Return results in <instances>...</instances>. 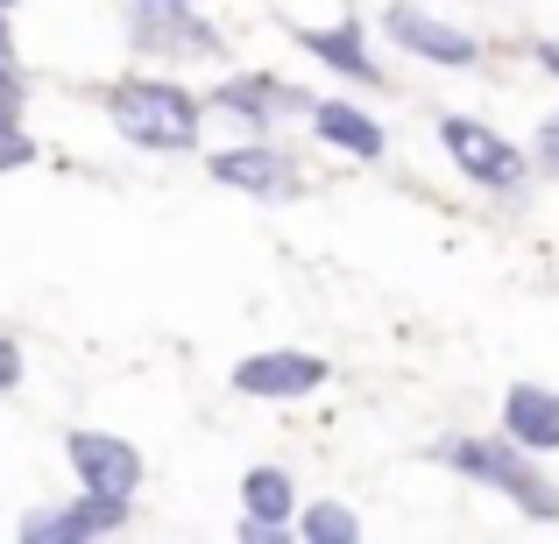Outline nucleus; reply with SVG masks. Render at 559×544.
<instances>
[{
    "mask_svg": "<svg viewBox=\"0 0 559 544\" xmlns=\"http://www.w3.org/2000/svg\"><path fill=\"white\" fill-rule=\"evenodd\" d=\"M107 113H114V128H121L128 142H142V149H185V142L199 135V99L178 93V85H164V78L114 85Z\"/></svg>",
    "mask_w": 559,
    "mask_h": 544,
    "instance_id": "1",
    "label": "nucleus"
},
{
    "mask_svg": "<svg viewBox=\"0 0 559 544\" xmlns=\"http://www.w3.org/2000/svg\"><path fill=\"white\" fill-rule=\"evenodd\" d=\"M64 452H71V467H79L85 488H99V495H135V481H142L135 446H121V438H107V432H71Z\"/></svg>",
    "mask_w": 559,
    "mask_h": 544,
    "instance_id": "2",
    "label": "nucleus"
},
{
    "mask_svg": "<svg viewBox=\"0 0 559 544\" xmlns=\"http://www.w3.org/2000/svg\"><path fill=\"white\" fill-rule=\"evenodd\" d=\"M128 517V495H99L85 488V503L71 509H50V517H22V537H99Z\"/></svg>",
    "mask_w": 559,
    "mask_h": 544,
    "instance_id": "3",
    "label": "nucleus"
},
{
    "mask_svg": "<svg viewBox=\"0 0 559 544\" xmlns=\"http://www.w3.org/2000/svg\"><path fill=\"white\" fill-rule=\"evenodd\" d=\"M234 382H241V389H255V396H298V389H312V382H319V361L270 354V361H248Z\"/></svg>",
    "mask_w": 559,
    "mask_h": 544,
    "instance_id": "4",
    "label": "nucleus"
},
{
    "mask_svg": "<svg viewBox=\"0 0 559 544\" xmlns=\"http://www.w3.org/2000/svg\"><path fill=\"white\" fill-rule=\"evenodd\" d=\"M447 142H453V149L467 156V170H475V178H510V170H518V156H510L503 142L475 135V128H467V121H453V128H447Z\"/></svg>",
    "mask_w": 559,
    "mask_h": 544,
    "instance_id": "5",
    "label": "nucleus"
},
{
    "mask_svg": "<svg viewBox=\"0 0 559 544\" xmlns=\"http://www.w3.org/2000/svg\"><path fill=\"white\" fill-rule=\"evenodd\" d=\"M213 178H227V184H284V170H276V156H262V149H234V156H213Z\"/></svg>",
    "mask_w": 559,
    "mask_h": 544,
    "instance_id": "6",
    "label": "nucleus"
},
{
    "mask_svg": "<svg viewBox=\"0 0 559 544\" xmlns=\"http://www.w3.org/2000/svg\"><path fill=\"white\" fill-rule=\"evenodd\" d=\"M22 164H36V142H28L22 113H0V170H22Z\"/></svg>",
    "mask_w": 559,
    "mask_h": 544,
    "instance_id": "7",
    "label": "nucleus"
},
{
    "mask_svg": "<svg viewBox=\"0 0 559 544\" xmlns=\"http://www.w3.org/2000/svg\"><path fill=\"white\" fill-rule=\"evenodd\" d=\"M284 503H290L284 474H248V509L255 517H284Z\"/></svg>",
    "mask_w": 559,
    "mask_h": 544,
    "instance_id": "8",
    "label": "nucleus"
},
{
    "mask_svg": "<svg viewBox=\"0 0 559 544\" xmlns=\"http://www.w3.org/2000/svg\"><path fill=\"white\" fill-rule=\"evenodd\" d=\"M319 128H326L333 142H355V149H376V135L355 121V113H341V107H326V113H319Z\"/></svg>",
    "mask_w": 559,
    "mask_h": 544,
    "instance_id": "9",
    "label": "nucleus"
},
{
    "mask_svg": "<svg viewBox=\"0 0 559 544\" xmlns=\"http://www.w3.org/2000/svg\"><path fill=\"white\" fill-rule=\"evenodd\" d=\"M22 382V347H14V333H0V389H14Z\"/></svg>",
    "mask_w": 559,
    "mask_h": 544,
    "instance_id": "10",
    "label": "nucleus"
},
{
    "mask_svg": "<svg viewBox=\"0 0 559 544\" xmlns=\"http://www.w3.org/2000/svg\"><path fill=\"white\" fill-rule=\"evenodd\" d=\"M0 64H14V28H8V14H0Z\"/></svg>",
    "mask_w": 559,
    "mask_h": 544,
    "instance_id": "11",
    "label": "nucleus"
},
{
    "mask_svg": "<svg viewBox=\"0 0 559 544\" xmlns=\"http://www.w3.org/2000/svg\"><path fill=\"white\" fill-rule=\"evenodd\" d=\"M8 8H22V0H0V14H8Z\"/></svg>",
    "mask_w": 559,
    "mask_h": 544,
    "instance_id": "12",
    "label": "nucleus"
},
{
    "mask_svg": "<svg viewBox=\"0 0 559 544\" xmlns=\"http://www.w3.org/2000/svg\"><path fill=\"white\" fill-rule=\"evenodd\" d=\"M178 8H185V0H178Z\"/></svg>",
    "mask_w": 559,
    "mask_h": 544,
    "instance_id": "13",
    "label": "nucleus"
}]
</instances>
